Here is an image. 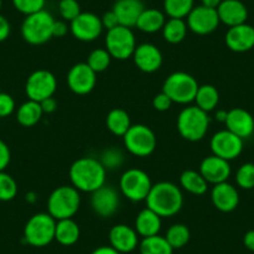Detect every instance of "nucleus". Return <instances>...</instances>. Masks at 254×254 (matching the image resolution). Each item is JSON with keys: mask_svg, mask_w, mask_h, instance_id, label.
Returning <instances> with one entry per match:
<instances>
[{"mask_svg": "<svg viewBox=\"0 0 254 254\" xmlns=\"http://www.w3.org/2000/svg\"><path fill=\"white\" fill-rule=\"evenodd\" d=\"M111 59V55L106 49H96V50L91 51L86 64L96 74H99V72L105 71L110 66Z\"/></svg>", "mask_w": 254, "mask_h": 254, "instance_id": "c9c22d12", "label": "nucleus"}, {"mask_svg": "<svg viewBox=\"0 0 254 254\" xmlns=\"http://www.w3.org/2000/svg\"><path fill=\"white\" fill-rule=\"evenodd\" d=\"M216 117H217V120H218V121L224 122V121H226V119H227V111H218V112H217Z\"/></svg>", "mask_w": 254, "mask_h": 254, "instance_id": "864d4df0", "label": "nucleus"}, {"mask_svg": "<svg viewBox=\"0 0 254 254\" xmlns=\"http://www.w3.org/2000/svg\"><path fill=\"white\" fill-rule=\"evenodd\" d=\"M13 5L19 13L25 16L44 10L46 0H11Z\"/></svg>", "mask_w": 254, "mask_h": 254, "instance_id": "58836bf2", "label": "nucleus"}, {"mask_svg": "<svg viewBox=\"0 0 254 254\" xmlns=\"http://www.w3.org/2000/svg\"><path fill=\"white\" fill-rule=\"evenodd\" d=\"M236 182L242 190L254 188V163L247 162L238 168L236 175Z\"/></svg>", "mask_w": 254, "mask_h": 254, "instance_id": "4c0bfd02", "label": "nucleus"}, {"mask_svg": "<svg viewBox=\"0 0 254 254\" xmlns=\"http://www.w3.org/2000/svg\"><path fill=\"white\" fill-rule=\"evenodd\" d=\"M59 13L64 20L71 23L75 18H77L81 14V8H80L77 0H60Z\"/></svg>", "mask_w": 254, "mask_h": 254, "instance_id": "ea45409f", "label": "nucleus"}, {"mask_svg": "<svg viewBox=\"0 0 254 254\" xmlns=\"http://www.w3.org/2000/svg\"><path fill=\"white\" fill-rule=\"evenodd\" d=\"M69 175L76 190L92 193L105 185L106 168L97 158L81 157L72 163Z\"/></svg>", "mask_w": 254, "mask_h": 254, "instance_id": "f257e3e1", "label": "nucleus"}, {"mask_svg": "<svg viewBox=\"0 0 254 254\" xmlns=\"http://www.w3.org/2000/svg\"><path fill=\"white\" fill-rule=\"evenodd\" d=\"M107 128L115 136H122L128 131L131 127L130 115L122 109H114L107 114L106 117Z\"/></svg>", "mask_w": 254, "mask_h": 254, "instance_id": "c756f323", "label": "nucleus"}, {"mask_svg": "<svg viewBox=\"0 0 254 254\" xmlns=\"http://www.w3.org/2000/svg\"><path fill=\"white\" fill-rule=\"evenodd\" d=\"M55 19L45 9L28 15L21 24V36L31 45H41L50 40Z\"/></svg>", "mask_w": 254, "mask_h": 254, "instance_id": "39448f33", "label": "nucleus"}, {"mask_svg": "<svg viewBox=\"0 0 254 254\" xmlns=\"http://www.w3.org/2000/svg\"><path fill=\"white\" fill-rule=\"evenodd\" d=\"M140 254H173V248L165 237L160 234L146 237L138 244Z\"/></svg>", "mask_w": 254, "mask_h": 254, "instance_id": "473e14b6", "label": "nucleus"}, {"mask_svg": "<svg viewBox=\"0 0 254 254\" xmlns=\"http://www.w3.org/2000/svg\"><path fill=\"white\" fill-rule=\"evenodd\" d=\"M105 44H106V50L109 51L112 59L127 60L128 58H132L135 53V34L132 33L131 28L119 25L107 31Z\"/></svg>", "mask_w": 254, "mask_h": 254, "instance_id": "9d476101", "label": "nucleus"}, {"mask_svg": "<svg viewBox=\"0 0 254 254\" xmlns=\"http://www.w3.org/2000/svg\"><path fill=\"white\" fill-rule=\"evenodd\" d=\"M91 254H121L116 249L112 248L111 246H101L95 249Z\"/></svg>", "mask_w": 254, "mask_h": 254, "instance_id": "3c124183", "label": "nucleus"}, {"mask_svg": "<svg viewBox=\"0 0 254 254\" xmlns=\"http://www.w3.org/2000/svg\"><path fill=\"white\" fill-rule=\"evenodd\" d=\"M243 244L248 251L254 252V229L248 231L243 237Z\"/></svg>", "mask_w": 254, "mask_h": 254, "instance_id": "8fccbe9b", "label": "nucleus"}, {"mask_svg": "<svg viewBox=\"0 0 254 254\" xmlns=\"http://www.w3.org/2000/svg\"><path fill=\"white\" fill-rule=\"evenodd\" d=\"M199 85L192 75L187 72H173L166 79L162 91L177 104H190L194 101Z\"/></svg>", "mask_w": 254, "mask_h": 254, "instance_id": "0eeeda50", "label": "nucleus"}, {"mask_svg": "<svg viewBox=\"0 0 254 254\" xmlns=\"http://www.w3.org/2000/svg\"><path fill=\"white\" fill-rule=\"evenodd\" d=\"M101 23H102V26H104V29H106L107 31L120 25L119 19H117L116 14L114 13V10L106 11V13L101 16Z\"/></svg>", "mask_w": 254, "mask_h": 254, "instance_id": "a18cd8bd", "label": "nucleus"}, {"mask_svg": "<svg viewBox=\"0 0 254 254\" xmlns=\"http://www.w3.org/2000/svg\"><path fill=\"white\" fill-rule=\"evenodd\" d=\"M40 105H41V109H43L44 114H51V112L55 111L56 107H58V102H56V100L54 99V97L45 99L44 101L40 102Z\"/></svg>", "mask_w": 254, "mask_h": 254, "instance_id": "09e8293b", "label": "nucleus"}, {"mask_svg": "<svg viewBox=\"0 0 254 254\" xmlns=\"http://www.w3.org/2000/svg\"><path fill=\"white\" fill-rule=\"evenodd\" d=\"M132 58L136 66L141 71L147 72V74L157 71L163 61L162 53L160 51V49L150 43H145L136 46Z\"/></svg>", "mask_w": 254, "mask_h": 254, "instance_id": "aec40b11", "label": "nucleus"}, {"mask_svg": "<svg viewBox=\"0 0 254 254\" xmlns=\"http://www.w3.org/2000/svg\"><path fill=\"white\" fill-rule=\"evenodd\" d=\"M70 30V26L65 23V20H55L53 28V36L55 38H64Z\"/></svg>", "mask_w": 254, "mask_h": 254, "instance_id": "49530a36", "label": "nucleus"}, {"mask_svg": "<svg viewBox=\"0 0 254 254\" xmlns=\"http://www.w3.org/2000/svg\"><path fill=\"white\" fill-rule=\"evenodd\" d=\"M194 0H165L163 9L170 18L185 19L194 8Z\"/></svg>", "mask_w": 254, "mask_h": 254, "instance_id": "72a5a7b5", "label": "nucleus"}, {"mask_svg": "<svg viewBox=\"0 0 254 254\" xmlns=\"http://www.w3.org/2000/svg\"><path fill=\"white\" fill-rule=\"evenodd\" d=\"M161 227H162L161 217L148 207L142 209L136 217L135 229L138 236H141L142 238L157 236L161 231Z\"/></svg>", "mask_w": 254, "mask_h": 254, "instance_id": "393cba45", "label": "nucleus"}, {"mask_svg": "<svg viewBox=\"0 0 254 254\" xmlns=\"http://www.w3.org/2000/svg\"><path fill=\"white\" fill-rule=\"evenodd\" d=\"M43 109L40 102L28 100L21 104L16 111V120L24 127H33L38 124L43 117Z\"/></svg>", "mask_w": 254, "mask_h": 254, "instance_id": "cd10ccee", "label": "nucleus"}, {"mask_svg": "<svg viewBox=\"0 0 254 254\" xmlns=\"http://www.w3.org/2000/svg\"><path fill=\"white\" fill-rule=\"evenodd\" d=\"M70 90L77 95H86L96 85V72L86 63L75 64L69 70L66 77Z\"/></svg>", "mask_w": 254, "mask_h": 254, "instance_id": "dca6fc26", "label": "nucleus"}, {"mask_svg": "<svg viewBox=\"0 0 254 254\" xmlns=\"http://www.w3.org/2000/svg\"><path fill=\"white\" fill-rule=\"evenodd\" d=\"M165 238L167 239V242L173 249H180L183 248L190 242V232L186 224L177 223L168 228Z\"/></svg>", "mask_w": 254, "mask_h": 254, "instance_id": "f704fd0d", "label": "nucleus"}, {"mask_svg": "<svg viewBox=\"0 0 254 254\" xmlns=\"http://www.w3.org/2000/svg\"><path fill=\"white\" fill-rule=\"evenodd\" d=\"M110 246L121 254L131 253L138 247V234L135 228L126 224H116L110 229Z\"/></svg>", "mask_w": 254, "mask_h": 254, "instance_id": "f3484780", "label": "nucleus"}, {"mask_svg": "<svg viewBox=\"0 0 254 254\" xmlns=\"http://www.w3.org/2000/svg\"><path fill=\"white\" fill-rule=\"evenodd\" d=\"M201 1H202V5L207 6V8H212V9H217L219 4L222 3V0H201Z\"/></svg>", "mask_w": 254, "mask_h": 254, "instance_id": "603ef678", "label": "nucleus"}, {"mask_svg": "<svg viewBox=\"0 0 254 254\" xmlns=\"http://www.w3.org/2000/svg\"><path fill=\"white\" fill-rule=\"evenodd\" d=\"M1 8H3V0H0V10H1Z\"/></svg>", "mask_w": 254, "mask_h": 254, "instance_id": "5fc2aeb1", "label": "nucleus"}, {"mask_svg": "<svg viewBox=\"0 0 254 254\" xmlns=\"http://www.w3.org/2000/svg\"><path fill=\"white\" fill-rule=\"evenodd\" d=\"M152 188L151 178L145 171L130 168L120 178V190L127 199L132 202L146 201Z\"/></svg>", "mask_w": 254, "mask_h": 254, "instance_id": "6e6552de", "label": "nucleus"}, {"mask_svg": "<svg viewBox=\"0 0 254 254\" xmlns=\"http://www.w3.org/2000/svg\"><path fill=\"white\" fill-rule=\"evenodd\" d=\"M80 238V227L72 218L56 221L55 241L61 246H74Z\"/></svg>", "mask_w": 254, "mask_h": 254, "instance_id": "a878e982", "label": "nucleus"}, {"mask_svg": "<svg viewBox=\"0 0 254 254\" xmlns=\"http://www.w3.org/2000/svg\"><path fill=\"white\" fill-rule=\"evenodd\" d=\"M173 101L165 94V92H160V94L156 95L152 100V105L155 107V110L157 111H167L171 106H172Z\"/></svg>", "mask_w": 254, "mask_h": 254, "instance_id": "37998d69", "label": "nucleus"}, {"mask_svg": "<svg viewBox=\"0 0 254 254\" xmlns=\"http://www.w3.org/2000/svg\"><path fill=\"white\" fill-rule=\"evenodd\" d=\"M226 44L234 53H246L254 48V28L244 23L232 26L226 34Z\"/></svg>", "mask_w": 254, "mask_h": 254, "instance_id": "412c9836", "label": "nucleus"}, {"mask_svg": "<svg viewBox=\"0 0 254 254\" xmlns=\"http://www.w3.org/2000/svg\"><path fill=\"white\" fill-rule=\"evenodd\" d=\"M209 127V117L207 112L197 106H188L180 112L177 117V130L185 140H202Z\"/></svg>", "mask_w": 254, "mask_h": 254, "instance_id": "20e7f679", "label": "nucleus"}, {"mask_svg": "<svg viewBox=\"0 0 254 254\" xmlns=\"http://www.w3.org/2000/svg\"><path fill=\"white\" fill-rule=\"evenodd\" d=\"M219 21L217 9L207 8L204 5L194 6L187 16V26L197 35H208L217 30Z\"/></svg>", "mask_w": 254, "mask_h": 254, "instance_id": "f8f14e48", "label": "nucleus"}, {"mask_svg": "<svg viewBox=\"0 0 254 254\" xmlns=\"http://www.w3.org/2000/svg\"><path fill=\"white\" fill-rule=\"evenodd\" d=\"M18 194L16 181L5 171L0 172V201L8 202L14 199Z\"/></svg>", "mask_w": 254, "mask_h": 254, "instance_id": "e433bc0d", "label": "nucleus"}, {"mask_svg": "<svg viewBox=\"0 0 254 254\" xmlns=\"http://www.w3.org/2000/svg\"><path fill=\"white\" fill-rule=\"evenodd\" d=\"M104 26H102L101 18L96 14L85 11L80 14L77 18L70 23V31L75 39L80 41H94L101 35Z\"/></svg>", "mask_w": 254, "mask_h": 254, "instance_id": "ddd939ff", "label": "nucleus"}, {"mask_svg": "<svg viewBox=\"0 0 254 254\" xmlns=\"http://www.w3.org/2000/svg\"><path fill=\"white\" fill-rule=\"evenodd\" d=\"M227 130L233 132L242 140L248 138L254 132V117L247 110L236 107L227 112V119L224 121Z\"/></svg>", "mask_w": 254, "mask_h": 254, "instance_id": "a211bd4d", "label": "nucleus"}, {"mask_svg": "<svg viewBox=\"0 0 254 254\" xmlns=\"http://www.w3.org/2000/svg\"><path fill=\"white\" fill-rule=\"evenodd\" d=\"M80 190L74 186H60L48 199V213L56 221L72 218L80 208Z\"/></svg>", "mask_w": 254, "mask_h": 254, "instance_id": "7ed1b4c3", "label": "nucleus"}, {"mask_svg": "<svg viewBox=\"0 0 254 254\" xmlns=\"http://www.w3.org/2000/svg\"><path fill=\"white\" fill-rule=\"evenodd\" d=\"M166 23L165 14L162 11L157 10V9H146L141 13L140 18H138L136 28L138 30L143 31V33H157V31L162 30L163 25Z\"/></svg>", "mask_w": 254, "mask_h": 254, "instance_id": "bb28decb", "label": "nucleus"}, {"mask_svg": "<svg viewBox=\"0 0 254 254\" xmlns=\"http://www.w3.org/2000/svg\"><path fill=\"white\" fill-rule=\"evenodd\" d=\"M196 106L203 110L208 114L209 111L214 110L219 102V92L213 85H202L197 90L196 97Z\"/></svg>", "mask_w": 254, "mask_h": 254, "instance_id": "7c9ffc66", "label": "nucleus"}, {"mask_svg": "<svg viewBox=\"0 0 254 254\" xmlns=\"http://www.w3.org/2000/svg\"><path fill=\"white\" fill-rule=\"evenodd\" d=\"M212 203L218 211L229 213L239 204V193L237 188L228 182L214 185L211 193Z\"/></svg>", "mask_w": 254, "mask_h": 254, "instance_id": "4be33fe9", "label": "nucleus"}, {"mask_svg": "<svg viewBox=\"0 0 254 254\" xmlns=\"http://www.w3.org/2000/svg\"><path fill=\"white\" fill-rule=\"evenodd\" d=\"M10 23H9L8 19L5 16H3L0 14V43L5 41L6 39L10 35Z\"/></svg>", "mask_w": 254, "mask_h": 254, "instance_id": "de8ad7c7", "label": "nucleus"}, {"mask_svg": "<svg viewBox=\"0 0 254 254\" xmlns=\"http://www.w3.org/2000/svg\"><path fill=\"white\" fill-rule=\"evenodd\" d=\"M217 14L219 21L229 28L244 24L248 19V9L241 0H222L217 8Z\"/></svg>", "mask_w": 254, "mask_h": 254, "instance_id": "5701e85b", "label": "nucleus"}, {"mask_svg": "<svg viewBox=\"0 0 254 254\" xmlns=\"http://www.w3.org/2000/svg\"><path fill=\"white\" fill-rule=\"evenodd\" d=\"M125 147L137 157H147L155 151L157 140L155 132L146 125H131L124 135Z\"/></svg>", "mask_w": 254, "mask_h": 254, "instance_id": "1a4fd4ad", "label": "nucleus"}, {"mask_svg": "<svg viewBox=\"0 0 254 254\" xmlns=\"http://www.w3.org/2000/svg\"><path fill=\"white\" fill-rule=\"evenodd\" d=\"M211 150L214 156L232 161L243 151V140L229 130L218 131L211 140Z\"/></svg>", "mask_w": 254, "mask_h": 254, "instance_id": "4468645a", "label": "nucleus"}, {"mask_svg": "<svg viewBox=\"0 0 254 254\" xmlns=\"http://www.w3.org/2000/svg\"><path fill=\"white\" fill-rule=\"evenodd\" d=\"M15 110V101L5 92H0V117H8Z\"/></svg>", "mask_w": 254, "mask_h": 254, "instance_id": "79ce46f5", "label": "nucleus"}, {"mask_svg": "<svg viewBox=\"0 0 254 254\" xmlns=\"http://www.w3.org/2000/svg\"><path fill=\"white\" fill-rule=\"evenodd\" d=\"M146 204L161 218L172 217L181 211L183 206V196L180 188L172 182H158L152 185L146 198Z\"/></svg>", "mask_w": 254, "mask_h": 254, "instance_id": "f03ea898", "label": "nucleus"}, {"mask_svg": "<svg viewBox=\"0 0 254 254\" xmlns=\"http://www.w3.org/2000/svg\"><path fill=\"white\" fill-rule=\"evenodd\" d=\"M58 87V81L53 72L48 70H36L26 80L25 92L29 100L41 102L53 97Z\"/></svg>", "mask_w": 254, "mask_h": 254, "instance_id": "9b49d317", "label": "nucleus"}, {"mask_svg": "<svg viewBox=\"0 0 254 254\" xmlns=\"http://www.w3.org/2000/svg\"><path fill=\"white\" fill-rule=\"evenodd\" d=\"M180 183L183 190L196 196H202L208 190V182L204 180L203 176L193 170H187L181 175Z\"/></svg>", "mask_w": 254, "mask_h": 254, "instance_id": "c85d7f7f", "label": "nucleus"}, {"mask_svg": "<svg viewBox=\"0 0 254 254\" xmlns=\"http://www.w3.org/2000/svg\"><path fill=\"white\" fill-rule=\"evenodd\" d=\"M112 10L116 14L120 25L132 29L145 10V5L142 0H117Z\"/></svg>", "mask_w": 254, "mask_h": 254, "instance_id": "b1692460", "label": "nucleus"}, {"mask_svg": "<svg viewBox=\"0 0 254 254\" xmlns=\"http://www.w3.org/2000/svg\"><path fill=\"white\" fill-rule=\"evenodd\" d=\"M187 23L183 19L170 18L162 28L163 39L170 44H180L187 35Z\"/></svg>", "mask_w": 254, "mask_h": 254, "instance_id": "2f4dec72", "label": "nucleus"}, {"mask_svg": "<svg viewBox=\"0 0 254 254\" xmlns=\"http://www.w3.org/2000/svg\"><path fill=\"white\" fill-rule=\"evenodd\" d=\"M11 160V153L9 146L0 138V172L5 171Z\"/></svg>", "mask_w": 254, "mask_h": 254, "instance_id": "c03bdc74", "label": "nucleus"}, {"mask_svg": "<svg viewBox=\"0 0 254 254\" xmlns=\"http://www.w3.org/2000/svg\"><path fill=\"white\" fill-rule=\"evenodd\" d=\"M56 219L49 213H36L24 227V238L30 246L41 248L55 239Z\"/></svg>", "mask_w": 254, "mask_h": 254, "instance_id": "423d86ee", "label": "nucleus"}, {"mask_svg": "<svg viewBox=\"0 0 254 254\" xmlns=\"http://www.w3.org/2000/svg\"><path fill=\"white\" fill-rule=\"evenodd\" d=\"M100 162L102 163L106 170H115V168L120 167L124 162V155L120 150L117 148H109L105 151L101 156Z\"/></svg>", "mask_w": 254, "mask_h": 254, "instance_id": "a19ab883", "label": "nucleus"}, {"mask_svg": "<svg viewBox=\"0 0 254 254\" xmlns=\"http://www.w3.org/2000/svg\"><path fill=\"white\" fill-rule=\"evenodd\" d=\"M231 172L232 170L229 161L214 155L204 158L199 166V173L203 176L207 182L213 183V185L227 182Z\"/></svg>", "mask_w": 254, "mask_h": 254, "instance_id": "6ab92c4d", "label": "nucleus"}, {"mask_svg": "<svg viewBox=\"0 0 254 254\" xmlns=\"http://www.w3.org/2000/svg\"><path fill=\"white\" fill-rule=\"evenodd\" d=\"M120 207V196L111 186L104 185L91 193V208L97 216L109 218Z\"/></svg>", "mask_w": 254, "mask_h": 254, "instance_id": "2eb2a0df", "label": "nucleus"}]
</instances>
